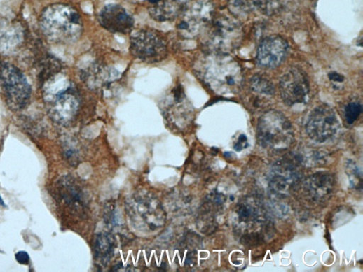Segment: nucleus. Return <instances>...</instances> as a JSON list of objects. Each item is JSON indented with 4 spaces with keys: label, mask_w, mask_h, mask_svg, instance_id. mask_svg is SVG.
Instances as JSON below:
<instances>
[{
    "label": "nucleus",
    "mask_w": 363,
    "mask_h": 272,
    "mask_svg": "<svg viewBox=\"0 0 363 272\" xmlns=\"http://www.w3.org/2000/svg\"><path fill=\"white\" fill-rule=\"evenodd\" d=\"M329 77L331 79V80L336 83H342L344 80L343 76L336 72L331 73L329 75Z\"/></svg>",
    "instance_id": "28"
},
{
    "label": "nucleus",
    "mask_w": 363,
    "mask_h": 272,
    "mask_svg": "<svg viewBox=\"0 0 363 272\" xmlns=\"http://www.w3.org/2000/svg\"><path fill=\"white\" fill-rule=\"evenodd\" d=\"M249 145L248 139L245 135H240L238 141L234 145V149L236 151H241Z\"/></svg>",
    "instance_id": "26"
},
{
    "label": "nucleus",
    "mask_w": 363,
    "mask_h": 272,
    "mask_svg": "<svg viewBox=\"0 0 363 272\" xmlns=\"http://www.w3.org/2000/svg\"><path fill=\"white\" fill-rule=\"evenodd\" d=\"M43 100L50 119L59 125L69 124L80 110L81 100L71 81L60 71L49 77L43 87Z\"/></svg>",
    "instance_id": "2"
},
{
    "label": "nucleus",
    "mask_w": 363,
    "mask_h": 272,
    "mask_svg": "<svg viewBox=\"0 0 363 272\" xmlns=\"http://www.w3.org/2000/svg\"><path fill=\"white\" fill-rule=\"evenodd\" d=\"M300 173L288 162L278 164L273 171L271 189L275 193L285 195L295 187L300 180Z\"/></svg>",
    "instance_id": "17"
},
{
    "label": "nucleus",
    "mask_w": 363,
    "mask_h": 272,
    "mask_svg": "<svg viewBox=\"0 0 363 272\" xmlns=\"http://www.w3.org/2000/svg\"><path fill=\"white\" fill-rule=\"evenodd\" d=\"M189 0H149L148 10L156 22H171L183 12Z\"/></svg>",
    "instance_id": "16"
},
{
    "label": "nucleus",
    "mask_w": 363,
    "mask_h": 272,
    "mask_svg": "<svg viewBox=\"0 0 363 272\" xmlns=\"http://www.w3.org/2000/svg\"><path fill=\"white\" fill-rule=\"evenodd\" d=\"M288 44L281 36L273 35L266 37L260 43L257 52V62L265 69L279 66L287 57Z\"/></svg>",
    "instance_id": "15"
},
{
    "label": "nucleus",
    "mask_w": 363,
    "mask_h": 272,
    "mask_svg": "<svg viewBox=\"0 0 363 272\" xmlns=\"http://www.w3.org/2000/svg\"><path fill=\"white\" fill-rule=\"evenodd\" d=\"M285 3L286 0H263L260 10L267 15H273L283 8Z\"/></svg>",
    "instance_id": "25"
},
{
    "label": "nucleus",
    "mask_w": 363,
    "mask_h": 272,
    "mask_svg": "<svg viewBox=\"0 0 363 272\" xmlns=\"http://www.w3.org/2000/svg\"><path fill=\"white\" fill-rule=\"evenodd\" d=\"M100 25L114 34H128L135 27L133 17L122 6L111 4L104 6L99 14Z\"/></svg>",
    "instance_id": "14"
},
{
    "label": "nucleus",
    "mask_w": 363,
    "mask_h": 272,
    "mask_svg": "<svg viewBox=\"0 0 363 272\" xmlns=\"http://www.w3.org/2000/svg\"><path fill=\"white\" fill-rule=\"evenodd\" d=\"M214 17L212 0H189L177 17V31L182 37L193 38L205 31Z\"/></svg>",
    "instance_id": "7"
},
{
    "label": "nucleus",
    "mask_w": 363,
    "mask_h": 272,
    "mask_svg": "<svg viewBox=\"0 0 363 272\" xmlns=\"http://www.w3.org/2000/svg\"><path fill=\"white\" fill-rule=\"evenodd\" d=\"M196 69L202 81L219 95L235 94L243 85L241 67L228 54L206 53Z\"/></svg>",
    "instance_id": "1"
},
{
    "label": "nucleus",
    "mask_w": 363,
    "mask_h": 272,
    "mask_svg": "<svg viewBox=\"0 0 363 272\" xmlns=\"http://www.w3.org/2000/svg\"><path fill=\"white\" fill-rule=\"evenodd\" d=\"M126 210L135 229L146 233L161 229L166 213L160 201L149 192H139L127 199Z\"/></svg>",
    "instance_id": "4"
},
{
    "label": "nucleus",
    "mask_w": 363,
    "mask_h": 272,
    "mask_svg": "<svg viewBox=\"0 0 363 272\" xmlns=\"http://www.w3.org/2000/svg\"><path fill=\"white\" fill-rule=\"evenodd\" d=\"M40 26L45 36L55 43H71L83 34V25L78 12L64 4L46 8L40 17Z\"/></svg>",
    "instance_id": "3"
},
{
    "label": "nucleus",
    "mask_w": 363,
    "mask_h": 272,
    "mask_svg": "<svg viewBox=\"0 0 363 272\" xmlns=\"http://www.w3.org/2000/svg\"><path fill=\"white\" fill-rule=\"evenodd\" d=\"M280 90L283 101L289 106L306 102L310 90L307 75L297 68L289 69L281 78Z\"/></svg>",
    "instance_id": "11"
},
{
    "label": "nucleus",
    "mask_w": 363,
    "mask_h": 272,
    "mask_svg": "<svg viewBox=\"0 0 363 272\" xmlns=\"http://www.w3.org/2000/svg\"><path fill=\"white\" fill-rule=\"evenodd\" d=\"M16 260L21 264H28L29 262V256L28 253L24 251H20L15 255Z\"/></svg>",
    "instance_id": "27"
},
{
    "label": "nucleus",
    "mask_w": 363,
    "mask_h": 272,
    "mask_svg": "<svg viewBox=\"0 0 363 272\" xmlns=\"http://www.w3.org/2000/svg\"><path fill=\"white\" fill-rule=\"evenodd\" d=\"M237 215L240 224H248L259 220V208L256 204H252L249 201L238 205Z\"/></svg>",
    "instance_id": "20"
},
{
    "label": "nucleus",
    "mask_w": 363,
    "mask_h": 272,
    "mask_svg": "<svg viewBox=\"0 0 363 272\" xmlns=\"http://www.w3.org/2000/svg\"><path fill=\"white\" fill-rule=\"evenodd\" d=\"M203 45L206 53L228 54L235 50L243 38V29L235 19L215 17L203 32Z\"/></svg>",
    "instance_id": "5"
},
{
    "label": "nucleus",
    "mask_w": 363,
    "mask_h": 272,
    "mask_svg": "<svg viewBox=\"0 0 363 272\" xmlns=\"http://www.w3.org/2000/svg\"><path fill=\"white\" fill-rule=\"evenodd\" d=\"M0 86L12 110L21 111L30 102L31 86L24 73L15 66L0 64Z\"/></svg>",
    "instance_id": "8"
},
{
    "label": "nucleus",
    "mask_w": 363,
    "mask_h": 272,
    "mask_svg": "<svg viewBox=\"0 0 363 272\" xmlns=\"http://www.w3.org/2000/svg\"><path fill=\"white\" fill-rule=\"evenodd\" d=\"M116 247V240L113 235L108 233L99 234L95 238L93 248L95 259L107 265L112 258Z\"/></svg>",
    "instance_id": "19"
},
{
    "label": "nucleus",
    "mask_w": 363,
    "mask_h": 272,
    "mask_svg": "<svg viewBox=\"0 0 363 272\" xmlns=\"http://www.w3.org/2000/svg\"><path fill=\"white\" fill-rule=\"evenodd\" d=\"M0 204H1V205H3V206H4V201H3L2 198H1V196H0Z\"/></svg>",
    "instance_id": "29"
},
{
    "label": "nucleus",
    "mask_w": 363,
    "mask_h": 272,
    "mask_svg": "<svg viewBox=\"0 0 363 272\" xmlns=\"http://www.w3.org/2000/svg\"><path fill=\"white\" fill-rule=\"evenodd\" d=\"M263 0H229L231 8L239 13L248 14L261 9Z\"/></svg>",
    "instance_id": "23"
},
{
    "label": "nucleus",
    "mask_w": 363,
    "mask_h": 272,
    "mask_svg": "<svg viewBox=\"0 0 363 272\" xmlns=\"http://www.w3.org/2000/svg\"><path fill=\"white\" fill-rule=\"evenodd\" d=\"M340 129V122L333 108L327 104L317 106L306 124L310 138L317 143H325L334 138Z\"/></svg>",
    "instance_id": "10"
},
{
    "label": "nucleus",
    "mask_w": 363,
    "mask_h": 272,
    "mask_svg": "<svg viewBox=\"0 0 363 272\" xmlns=\"http://www.w3.org/2000/svg\"><path fill=\"white\" fill-rule=\"evenodd\" d=\"M334 180L327 173H317L306 182L307 192L315 200H323L333 191Z\"/></svg>",
    "instance_id": "18"
},
{
    "label": "nucleus",
    "mask_w": 363,
    "mask_h": 272,
    "mask_svg": "<svg viewBox=\"0 0 363 272\" xmlns=\"http://www.w3.org/2000/svg\"><path fill=\"white\" fill-rule=\"evenodd\" d=\"M251 87L257 93L272 96L275 94V87L268 76L261 74L255 75L251 80Z\"/></svg>",
    "instance_id": "21"
},
{
    "label": "nucleus",
    "mask_w": 363,
    "mask_h": 272,
    "mask_svg": "<svg viewBox=\"0 0 363 272\" xmlns=\"http://www.w3.org/2000/svg\"><path fill=\"white\" fill-rule=\"evenodd\" d=\"M257 136L263 148L274 151L288 149L294 136L290 122L275 110L267 112L259 119Z\"/></svg>",
    "instance_id": "6"
},
{
    "label": "nucleus",
    "mask_w": 363,
    "mask_h": 272,
    "mask_svg": "<svg viewBox=\"0 0 363 272\" xmlns=\"http://www.w3.org/2000/svg\"><path fill=\"white\" fill-rule=\"evenodd\" d=\"M111 71L105 68L97 66L91 68V70L86 74L88 84L94 87L102 86L103 83H107L112 76Z\"/></svg>",
    "instance_id": "22"
},
{
    "label": "nucleus",
    "mask_w": 363,
    "mask_h": 272,
    "mask_svg": "<svg viewBox=\"0 0 363 272\" xmlns=\"http://www.w3.org/2000/svg\"><path fill=\"white\" fill-rule=\"evenodd\" d=\"M55 194L57 199L69 208L72 213L79 217L86 215L88 197L75 178L69 176L60 178L56 184Z\"/></svg>",
    "instance_id": "12"
},
{
    "label": "nucleus",
    "mask_w": 363,
    "mask_h": 272,
    "mask_svg": "<svg viewBox=\"0 0 363 272\" xmlns=\"http://www.w3.org/2000/svg\"><path fill=\"white\" fill-rule=\"evenodd\" d=\"M362 105L358 102H350L345 110V120L348 124H352L362 113Z\"/></svg>",
    "instance_id": "24"
},
{
    "label": "nucleus",
    "mask_w": 363,
    "mask_h": 272,
    "mask_svg": "<svg viewBox=\"0 0 363 272\" xmlns=\"http://www.w3.org/2000/svg\"><path fill=\"white\" fill-rule=\"evenodd\" d=\"M132 56L147 64L163 62L167 56V45L163 35L152 29H144L131 37Z\"/></svg>",
    "instance_id": "9"
},
{
    "label": "nucleus",
    "mask_w": 363,
    "mask_h": 272,
    "mask_svg": "<svg viewBox=\"0 0 363 272\" xmlns=\"http://www.w3.org/2000/svg\"><path fill=\"white\" fill-rule=\"evenodd\" d=\"M162 108L167 119L176 126H186L191 120L193 108L183 87H174L163 98Z\"/></svg>",
    "instance_id": "13"
}]
</instances>
